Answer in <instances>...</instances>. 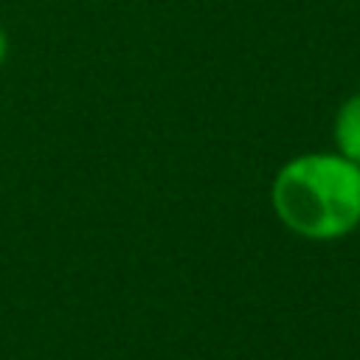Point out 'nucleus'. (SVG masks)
<instances>
[{"mask_svg":"<svg viewBox=\"0 0 360 360\" xmlns=\"http://www.w3.org/2000/svg\"><path fill=\"white\" fill-rule=\"evenodd\" d=\"M6 51H8V42H6V34L0 31V65H3V59H6Z\"/></svg>","mask_w":360,"mask_h":360,"instance_id":"3","label":"nucleus"},{"mask_svg":"<svg viewBox=\"0 0 360 360\" xmlns=\"http://www.w3.org/2000/svg\"><path fill=\"white\" fill-rule=\"evenodd\" d=\"M335 141L346 160L360 166V93L346 98L335 118Z\"/></svg>","mask_w":360,"mask_h":360,"instance_id":"2","label":"nucleus"},{"mask_svg":"<svg viewBox=\"0 0 360 360\" xmlns=\"http://www.w3.org/2000/svg\"><path fill=\"white\" fill-rule=\"evenodd\" d=\"M278 219L307 239H338L360 222V166L343 155H301L273 180Z\"/></svg>","mask_w":360,"mask_h":360,"instance_id":"1","label":"nucleus"}]
</instances>
